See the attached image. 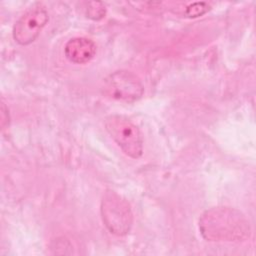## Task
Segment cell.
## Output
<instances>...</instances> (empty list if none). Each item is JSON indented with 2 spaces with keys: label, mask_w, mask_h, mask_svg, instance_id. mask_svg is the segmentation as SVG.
<instances>
[{
  "label": "cell",
  "mask_w": 256,
  "mask_h": 256,
  "mask_svg": "<svg viewBox=\"0 0 256 256\" xmlns=\"http://www.w3.org/2000/svg\"><path fill=\"white\" fill-rule=\"evenodd\" d=\"M199 230L208 241L239 242L250 237L248 219L239 210L231 207H213L199 219Z\"/></svg>",
  "instance_id": "1"
},
{
  "label": "cell",
  "mask_w": 256,
  "mask_h": 256,
  "mask_svg": "<svg viewBox=\"0 0 256 256\" xmlns=\"http://www.w3.org/2000/svg\"><path fill=\"white\" fill-rule=\"evenodd\" d=\"M101 217L108 231L124 236L131 230L133 213L128 201L114 191H107L101 201Z\"/></svg>",
  "instance_id": "2"
},
{
  "label": "cell",
  "mask_w": 256,
  "mask_h": 256,
  "mask_svg": "<svg viewBox=\"0 0 256 256\" xmlns=\"http://www.w3.org/2000/svg\"><path fill=\"white\" fill-rule=\"evenodd\" d=\"M106 131L130 158L138 159L143 153V138L139 128L127 117L110 115L104 121Z\"/></svg>",
  "instance_id": "3"
},
{
  "label": "cell",
  "mask_w": 256,
  "mask_h": 256,
  "mask_svg": "<svg viewBox=\"0 0 256 256\" xmlns=\"http://www.w3.org/2000/svg\"><path fill=\"white\" fill-rule=\"evenodd\" d=\"M102 91L112 99L132 103L142 97L144 86L134 73L127 70H117L104 79Z\"/></svg>",
  "instance_id": "4"
},
{
  "label": "cell",
  "mask_w": 256,
  "mask_h": 256,
  "mask_svg": "<svg viewBox=\"0 0 256 256\" xmlns=\"http://www.w3.org/2000/svg\"><path fill=\"white\" fill-rule=\"evenodd\" d=\"M49 20L48 12L40 3L31 5L15 22L13 39L20 45L26 46L34 42Z\"/></svg>",
  "instance_id": "5"
},
{
  "label": "cell",
  "mask_w": 256,
  "mask_h": 256,
  "mask_svg": "<svg viewBox=\"0 0 256 256\" xmlns=\"http://www.w3.org/2000/svg\"><path fill=\"white\" fill-rule=\"evenodd\" d=\"M64 54L72 63L85 64L94 58L96 54V44L89 38L75 37L65 44Z\"/></svg>",
  "instance_id": "6"
},
{
  "label": "cell",
  "mask_w": 256,
  "mask_h": 256,
  "mask_svg": "<svg viewBox=\"0 0 256 256\" xmlns=\"http://www.w3.org/2000/svg\"><path fill=\"white\" fill-rule=\"evenodd\" d=\"M210 10V6L206 2H194L189 4L186 8H183L182 15L188 18H197Z\"/></svg>",
  "instance_id": "7"
},
{
  "label": "cell",
  "mask_w": 256,
  "mask_h": 256,
  "mask_svg": "<svg viewBox=\"0 0 256 256\" xmlns=\"http://www.w3.org/2000/svg\"><path fill=\"white\" fill-rule=\"evenodd\" d=\"M105 14H106V8L102 2L95 1V2L88 3L87 9H86V15L89 19L94 21H99L105 17Z\"/></svg>",
  "instance_id": "8"
}]
</instances>
